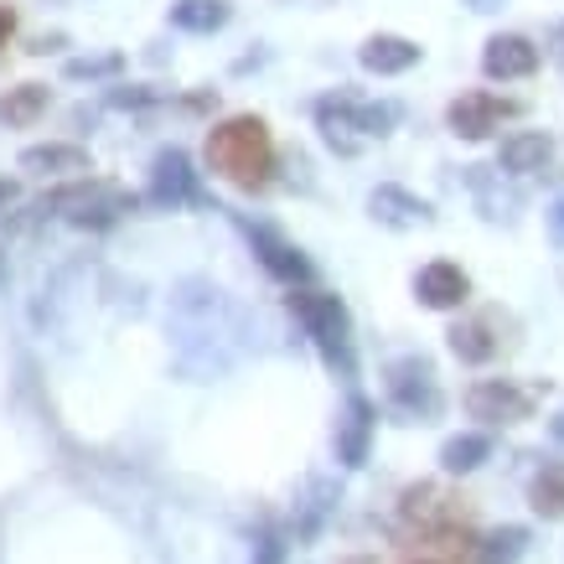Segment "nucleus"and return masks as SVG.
<instances>
[{"label": "nucleus", "mask_w": 564, "mask_h": 564, "mask_svg": "<svg viewBox=\"0 0 564 564\" xmlns=\"http://www.w3.org/2000/svg\"><path fill=\"white\" fill-rule=\"evenodd\" d=\"M254 239L264 243V264H270V270L280 274V280H306V274H311V264H306L301 254H295L291 243H274L270 234H254Z\"/></svg>", "instance_id": "nucleus-20"}, {"label": "nucleus", "mask_w": 564, "mask_h": 564, "mask_svg": "<svg viewBox=\"0 0 564 564\" xmlns=\"http://www.w3.org/2000/svg\"><path fill=\"white\" fill-rule=\"evenodd\" d=\"M549 155H554V135L549 130H513L497 145V166L513 176H529V172H544Z\"/></svg>", "instance_id": "nucleus-8"}, {"label": "nucleus", "mask_w": 564, "mask_h": 564, "mask_svg": "<svg viewBox=\"0 0 564 564\" xmlns=\"http://www.w3.org/2000/svg\"><path fill=\"white\" fill-rule=\"evenodd\" d=\"M414 564H451V560H414Z\"/></svg>", "instance_id": "nucleus-29"}, {"label": "nucleus", "mask_w": 564, "mask_h": 564, "mask_svg": "<svg viewBox=\"0 0 564 564\" xmlns=\"http://www.w3.org/2000/svg\"><path fill=\"white\" fill-rule=\"evenodd\" d=\"M451 347H456V358L462 362H487V358H497V337L487 332V322H466V326H456L451 332Z\"/></svg>", "instance_id": "nucleus-18"}, {"label": "nucleus", "mask_w": 564, "mask_h": 564, "mask_svg": "<svg viewBox=\"0 0 564 564\" xmlns=\"http://www.w3.org/2000/svg\"><path fill=\"white\" fill-rule=\"evenodd\" d=\"M389 393L399 410L410 414H435L441 410V389H435V373H430L425 358H399L389 368Z\"/></svg>", "instance_id": "nucleus-6"}, {"label": "nucleus", "mask_w": 564, "mask_h": 564, "mask_svg": "<svg viewBox=\"0 0 564 564\" xmlns=\"http://www.w3.org/2000/svg\"><path fill=\"white\" fill-rule=\"evenodd\" d=\"M523 544H529L523 529H497L492 539L477 549V564H513L518 554H523Z\"/></svg>", "instance_id": "nucleus-21"}, {"label": "nucleus", "mask_w": 564, "mask_h": 564, "mask_svg": "<svg viewBox=\"0 0 564 564\" xmlns=\"http://www.w3.org/2000/svg\"><path fill=\"white\" fill-rule=\"evenodd\" d=\"M414 295H420V306L430 311H462L466 295H471V280L456 259H430L420 280H414Z\"/></svg>", "instance_id": "nucleus-7"}, {"label": "nucleus", "mask_w": 564, "mask_h": 564, "mask_svg": "<svg viewBox=\"0 0 564 564\" xmlns=\"http://www.w3.org/2000/svg\"><path fill=\"white\" fill-rule=\"evenodd\" d=\"M518 104L497 99V94H481V88H471V94H462V99H451V109H445V120H451V130L462 140H487L497 130V124L513 115Z\"/></svg>", "instance_id": "nucleus-5"}, {"label": "nucleus", "mask_w": 564, "mask_h": 564, "mask_svg": "<svg viewBox=\"0 0 564 564\" xmlns=\"http://www.w3.org/2000/svg\"><path fill=\"white\" fill-rule=\"evenodd\" d=\"M223 21H228V6H223V0H176L172 6L176 32H218Z\"/></svg>", "instance_id": "nucleus-16"}, {"label": "nucleus", "mask_w": 564, "mask_h": 564, "mask_svg": "<svg viewBox=\"0 0 564 564\" xmlns=\"http://www.w3.org/2000/svg\"><path fill=\"white\" fill-rule=\"evenodd\" d=\"M47 84H17V88H6L0 94V120L6 124H36L42 115H47Z\"/></svg>", "instance_id": "nucleus-13"}, {"label": "nucleus", "mask_w": 564, "mask_h": 564, "mask_svg": "<svg viewBox=\"0 0 564 564\" xmlns=\"http://www.w3.org/2000/svg\"><path fill=\"white\" fill-rule=\"evenodd\" d=\"M155 203H182L192 197V172H187V155L182 151H166L155 161V187H151Z\"/></svg>", "instance_id": "nucleus-15"}, {"label": "nucleus", "mask_w": 564, "mask_h": 564, "mask_svg": "<svg viewBox=\"0 0 564 564\" xmlns=\"http://www.w3.org/2000/svg\"><path fill=\"white\" fill-rule=\"evenodd\" d=\"M347 564H378V560H368V554H358V560H347Z\"/></svg>", "instance_id": "nucleus-28"}, {"label": "nucleus", "mask_w": 564, "mask_h": 564, "mask_svg": "<svg viewBox=\"0 0 564 564\" xmlns=\"http://www.w3.org/2000/svg\"><path fill=\"white\" fill-rule=\"evenodd\" d=\"M487 451H492L487 435H456V441H445L441 466L445 471H477V466L487 462Z\"/></svg>", "instance_id": "nucleus-19"}, {"label": "nucleus", "mask_w": 564, "mask_h": 564, "mask_svg": "<svg viewBox=\"0 0 564 564\" xmlns=\"http://www.w3.org/2000/svg\"><path fill=\"white\" fill-rule=\"evenodd\" d=\"M291 311L306 322V332L316 337L326 362H343L347 368V311H343V301H337V295H322V291H295Z\"/></svg>", "instance_id": "nucleus-3"}, {"label": "nucleus", "mask_w": 564, "mask_h": 564, "mask_svg": "<svg viewBox=\"0 0 564 564\" xmlns=\"http://www.w3.org/2000/svg\"><path fill=\"white\" fill-rule=\"evenodd\" d=\"M481 68H487V78H529V73H539V47L529 36H492L481 52Z\"/></svg>", "instance_id": "nucleus-9"}, {"label": "nucleus", "mask_w": 564, "mask_h": 564, "mask_svg": "<svg viewBox=\"0 0 564 564\" xmlns=\"http://www.w3.org/2000/svg\"><path fill=\"white\" fill-rule=\"evenodd\" d=\"M466 410L481 425H518L533 414V389H523L513 378H481L466 389Z\"/></svg>", "instance_id": "nucleus-4"}, {"label": "nucleus", "mask_w": 564, "mask_h": 564, "mask_svg": "<svg viewBox=\"0 0 564 564\" xmlns=\"http://www.w3.org/2000/svg\"><path fill=\"white\" fill-rule=\"evenodd\" d=\"M68 78H104V73H120V52H104V57H73Z\"/></svg>", "instance_id": "nucleus-22"}, {"label": "nucleus", "mask_w": 564, "mask_h": 564, "mask_svg": "<svg viewBox=\"0 0 564 564\" xmlns=\"http://www.w3.org/2000/svg\"><path fill=\"white\" fill-rule=\"evenodd\" d=\"M389 124H393V109H389V104H358V99H347V94H337V99L322 104V130H326V140H332L337 151H347V155L362 145L358 135H389Z\"/></svg>", "instance_id": "nucleus-2"}, {"label": "nucleus", "mask_w": 564, "mask_h": 564, "mask_svg": "<svg viewBox=\"0 0 564 564\" xmlns=\"http://www.w3.org/2000/svg\"><path fill=\"white\" fill-rule=\"evenodd\" d=\"M368 435H373V404L368 399H352L343 420V435H337V451H343L347 466H358L368 456Z\"/></svg>", "instance_id": "nucleus-14"}, {"label": "nucleus", "mask_w": 564, "mask_h": 564, "mask_svg": "<svg viewBox=\"0 0 564 564\" xmlns=\"http://www.w3.org/2000/svg\"><path fill=\"white\" fill-rule=\"evenodd\" d=\"M368 207H373V218L389 223V228H414V223L435 218V207H430L425 197L404 192V187H378L373 197H368Z\"/></svg>", "instance_id": "nucleus-11"}, {"label": "nucleus", "mask_w": 564, "mask_h": 564, "mask_svg": "<svg viewBox=\"0 0 564 564\" xmlns=\"http://www.w3.org/2000/svg\"><path fill=\"white\" fill-rule=\"evenodd\" d=\"M554 47H560V57H564V26H560V32H554Z\"/></svg>", "instance_id": "nucleus-27"}, {"label": "nucleus", "mask_w": 564, "mask_h": 564, "mask_svg": "<svg viewBox=\"0 0 564 564\" xmlns=\"http://www.w3.org/2000/svg\"><path fill=\"white\" fill-rule=\"evenodd\" d=\"M554 234H560V239H564V203L554 207Z\"/></svg>", "instance_id": "nucleus-25"}, {"label": "nucleus", "mask_w": 564, "mask_h": 564, "mask_svg": "<svg viewBox=\"0 0 564 564\" xmlns=\"http://www.w3.org/2000/svg\"><path fill=\"white\" fill-rule=\"evenodd\" d=\"M11 197H17V187H11V182H0V207L11 203Z\"/></svg>", "instance_id": "nucleus-24"}, {"label": "nucleus", "mask_w": 564, "mask_h": 564, "mask_svg": "<svg viewBox=\"0 0 564 564\" xmlns=\"http://www.w3.org/2000/svg\"><path fill=\"white\" fill-rule=\"evenodd\" d=\"M358 57L368 73L389 78V73H410L420 63V42H410V36H368Z\"/></svg>", "instance_id": "nucleus-10"}, {"label": "nucleus", "mask_w": 564, "mask_h": 564, "mask_svg": "<svg viewBox=\"0 0 564 564\" xmlns=\"http://www.w3.org/2000/svg\"><path fill=\"white\" fill-rule=\"evenodd\" d=\"M529 497H533V508H539L544 518H564V462H549L544 471L533 477Z\"/></svg>", "instance_id": "nucleus-17"}, {"label": "nucleus", "mask_w": 564, "mask_h": 564, "mask_svg": "<svg viewBox=\"0 0 564 564\" xmlns=\"http://www.w3.org/2000/svg\"><path fill=\"white\" fill-rule=\"evenodd\" d=\"M21 172H36V176H84L94 172L88 166V151L84 145H32V151H21Z\"/></svg>", "instance_id": "nucleus-12"}, {"label": "nucleus", "mask_w": 564, "mask_h": 564, "mask_svg": "<svg viewBox=\"0 0 564 564\" xmlns=\"http://www.w3.org/2000/svg\"><path fill=\"white\" fill-rule=\"evenodd\" d=\"M549 430H554V441L564 445V414H560V420H554V425H549Z\"/></svg>", "instance_id": "nucleus-26"}, {"label": "nucleus", "mask_w": 564, "mask_h": 564, "mask_svg": "<svg viewBox=\"0 0 564 564\" xmlns=\"http://www.w3.org/2000/svg\"><path fill=\"white\" fill-rule=\"evenodd\" d=\"M207 172L223 176L228 187L239 192H259L270 182L274 172V140H270V124L259 120V115H234V120H223L207 130Z\"/></svg>", "instance_id": "nucleus-1"}, {"label": "nucleus", "mask_w": 564, "mask_h": 564, "mask_svg": "<svg viewBox=\"0 0 564 564\" xmlns=\"http://www.w3.org/2000/svg\"><path fill=\"white\" fill-rule=\"evenodd\" d=\"M11 32H17V11H11V6H0V47L11 42Z\"/></svg>", "instance_id": "nucleus-23"}]
</instances>
